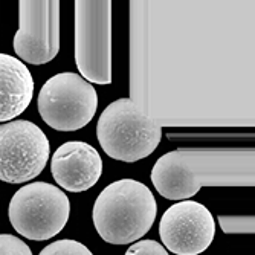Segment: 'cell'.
I'll list each match as a JSON object with an SVG mask.
<instances>
[{
  "instance_id": "obj_2",
  "label": "cell",
  "mask_w": 255,
  "mask_h": 255,
  "mask_svg": "<svg viewBox=\"0 0 255 255\" xmlns=\"http://www.w3.org/2000/svg\"><path fill=\"white\" fill-rule=\"evenodd\" d=\"M156 214L157 205L150 188L133 179H121L100 193L92 219L104 242L130 245L151 229Z\"/></svg>"
},
{
  "instance_id": "obj_8",
  "label": "cell",
  "mask_w": 255,
  "mask_h": 255,
  "mask_svg": "<svg viewBox=\"0 0 255 255\" xmlns=\"http://www.w3.org/2000/svg\"><path fill=\"white\" fill-rule=\"evenodd\" d=\"M14 51L25 63L40 66L60 51V2H18V29Z\"/></svg>"
},
{
  "instance_id": "obj_9",
  "label": "cell",
  "mask_w": 255,
  "mask_h": 255,
  "mask_svg": "<svg viewBox=\"0 0 255 255\" xmlns=\"http://www.w3.org/2000/svg\"><path fill=\"white\" fill-rule=\"evenodd\" d=\"M164 248L176 255H197L211 246L216 222L208 208L194 200H182L170 206L159 223Z\"/></svg>"
},
{
  "instance_id": "obj_10",
  "label": "cell",
  "mask_w": 255,
  "mask_h": 255,
  "mask_svg": "<svg viewBox=\"0 0 255 255\" xmlns=\"http://www.w3.org/2000/svg\"><path fill=\"white\" fill-rule=\"evenodd\" d=\"M51 171L61 188L81 193L90 190L100 180L103 159L90 144L71 141L60 145L52 154Z\"/></svg>"
},
{
  "instance_id": "obj_14",
  "label": "cell",
  "mask_w": 255,
  "mask_h": 255,
  "mask_svg": "<svg viewBox=\"0 0 255 255\" xmlns=\"http://www.w3.org/2000/svg\"><path fill=\"white\" fill-rule=\"evenodd\" d=\"M0 255H32V251L18 237L0 234Z\"/></svg>"
},
{
  "instance_id": "obj_15",
  "label": "cell",
  "mask_w": 255,
  "mask_h": 255,
  "mask_svg": "<svg viewBox=\"0 0 255 255\" xmlns=\"http://www.w3.org/2000/svg\"><path fill=\"white\" fill-rule=\"evenodd\" d=\"M126 255H168V252L154 240H139L127 249Z\"/></svg>"
},
{
  "instance_id": "obj_13",
  "label": "cell",
  "mask_w": 255,
  "mask_h": 255,
  "mask_svg": "<svg viewBox=\"0 0 255 255\" xmlns=\"http://www.w3.org/2000/svg\"><path fill=\"white\" fill-rule=\"evenodd\" d=\"M38 255H94L89 248L77 240H57L48 245Z\"/></svg>"
},
{
  "instance_id": "obj_3",
  "label": "cell",
  "mask_w": 255,
  "mask_h": 255,
  "mask_svg": "<svg viewBox=\"0 0 255 255\" xmlns=\"http://www.w3.org/2000/svg\"><path fill=\"white\" fill-rule=\"evenodd\" d=\"M97 137L107 156L133 164L157 148L162 127L130 98H121L101 113Z\"/></svg>"
},
{
  "instance_id": "obj_6",
  "label": "cell",
  "mask_w": 255,
  "mask_h": 255,
  "mask_svg": "<svg viewBox=\"0 0 255 255\" xmlns=\"http://www.w3.org/2000/svg\"><path fill=\"white\" fill-rule=\"evenodd\" d=\"M97 109V90L78 74H57L40 89V117L58 131H75L86 127L94 120Z\"/></svg>"
},
{
  "instance_id": "obj_1",
  "label": "cell",
  "mask_w": 255,
  "mask_h": 255,
  "mask_svg": "<svg viewBox=\"0 0 255 255\" xmlns=\"http://www.w3.org/2000/svg\"><path fill=\"white\" fill-rule=\"evenodd\" d=\"M254 150H174L151 170L156 191L168 200L191 199L202 187H254Z\"/></svg>"
},
{
  "instance_id": "obj_4",
  "label": "cell",
  "mask_w": 255,
  "mask_h": 255,
  "mask_svg": "<svg viewBox=\"0 0 255 255\" xmlns=\"http://www.w3.org/2000/svg\"><path fill=\"white\" fill-rule=\"evenodd\" d=\"M8 216L21 237L43 242L63 231L71 216V202L55 185L32 182L15 191Z\"/></svg>"
},
{
  "instance_id": "obj_11",
  "label": "cell",
  "mask_w": 255,
  "mask_h": 255,
  "mask_svg": "<svg viewBox=\"0 0 255 255\" xmlns=\"http://www.w3.org/2000/svg\"><path fill=\"white\" fill-rule=\"evenodd\" d=\"M34 97V80L18 58L0 54V123H9L28 109Z\"/></svg>"
},
{
  "instance_id": "obj_5",
  "label": "cell",
  "mask_w": 255,
  "mask_h": 255,
  "mask_svg": "<svg viewBox=\"0 0 255 255\" xmlns=\"http://www.w3.org/2000/svg\"><path fill=\"white\" fill-rule=\"evenodd\" d=\"M75 63L87 81L112 83V2H75Z\"/></svg>"
},
{
  "instance_id": "obj_7",
  "label": "cell",
  "mask_w": 255,
  "mask_h": 255,
  "mask_svg": "<svg viewBox=\"0 0 255 255\" xmlns=\"http://www.w3.org/2000/svg\"><path fill=\"white\" fill-rule=\"evenodd\" d=\"M49 141L31 121L15 120L0 126V180L23 183L37 177L49 160Z\"/></svg>"
},
{
  "instance_id": "obj_12",
  "label": "cell",
  "mask_w": 255,
  "mask_h": 255,
  "mask_svg": "<svg viewBox=\"0 0 255 255\" xmlns=\"http://www.w3.org/2000/svg\"><path fill=\"white\" fill-rule=\"evenodd\" d=\"M219 225L225 234H254V216H219Z\"/></svg>"
}]
</instances>
